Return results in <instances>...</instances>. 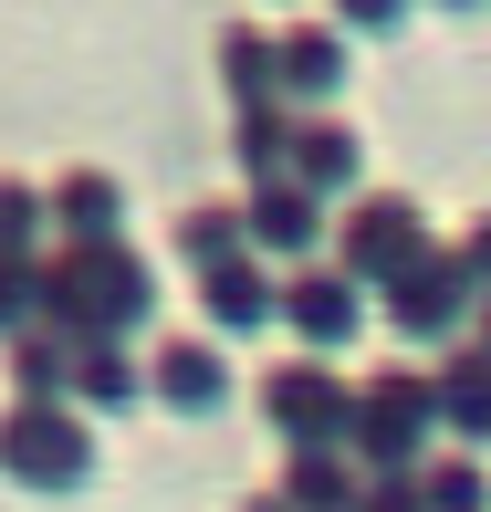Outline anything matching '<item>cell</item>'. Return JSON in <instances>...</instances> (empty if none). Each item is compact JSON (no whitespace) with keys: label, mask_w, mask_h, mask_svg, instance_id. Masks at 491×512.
<instances>
[{"label":"cell","mask_w":491,"mask_h":512,"mask_svg":"<svg viewBox=\"0 0 491 512\" xmlns=\"http://www.w3.org/2000/svg\"><path fill=\"white\" fill-rule=\"evenodd\" d=\"M126 324H147V262H136L126 241H95V251L42 262V335H63V345H115Z\"/></svg>","instance_id":"obj_1"},{"label":"cell","mask_w":491,"mask_h":512,"mask_svg":"<svg viewBox=\"0 0 491 512\" xmlns=\"http://www.w3.org/2000/svg\"><path fill=\"white\" fill-rule=\"evenodd\" d=\"M429 429H439V387H429V377H408V366H387V377H366V398H356V429H345V450H366L377 471H408Z\"/></svg>","instance_id":"obj_2"},{"label":"cell","mask_w":491,"mask_h":512,"mask_svg":"<svg viewBox=\"0 0 491 512\" xmlns=\"http://www.w3.org/2000/svg\"><path fill=\"white\" fill-rule=\"evenodd\" d=\"M0 471L32 481V492H74V481L95 471V439H84V418L11 398V408H0Z\"/></svg>","instance_id":"obj_3"},{"label":"cell","mask_w":491,"mask_h":512,"mask_svg":"<svg viewBox=\"0 0 491 512\" xmlns=\"http://www.w3.org/2000/svg\"><path fill=\"white\" fill-rule=\"evenodd\" d=\"M429 262V230H418L408 199H356V220H345V283H408V272Z\"/></svg>","instance_id":"obj_4"},{"label":"cell","mask_w":491,"mask_h":512,"mask_svg":"<svg viewBox=\"0 0 491 512\" xmlns=\"http://www.w3.org/2000/svg\"><path fill=\"white\" fill-rule=\"evenodd\" d=\"M262 408H272V429H283L293 450H345V429H356V398H345L314 356H293L283 377L262 387Z\"/></svg>","instance_id":"obj_5"},{"label":"cell","mask_w":491,"mask_h":512,"mask_svg":"<svg viewBox=\"0 0 491 512\" xmlns=\"http://www.w3.org/2000/svg\"><path fill=\"white\" fill-rule=\"evenodd\" d=\"M471 304H481V283L460 272V251H429L408 283H387V324H397L408 345H418V335H450V324L471 314Z\"/></svg>","instance_id":"obj_6"},{"label":"cell","mask_w":491,"mask_h":512,"mask_svg":"<svg viewBox=\"0 0 491 512\" xmlns=\"http://www.w3.org/2000/svg\"><path fill=\"white\" fill-rule=\"evenodd\" d=\"M283 314H293V335L303 345H345V335H356V283H345V272H324V262H303L293 272V283H283Z\"/></svg>","instance_id":"obj_7"},{"label":"cell","mask_w":491,"mask_h":512,"mask_svg":"<svg viewBox=\"0 0 491 512\" xmlns=\"http://www.w3.org/2000/svg\"><path fill=\"white\" fill-rule=\"evenodd\" d=\"M314 230H324V199H314V189H293V178L251 189V209H241V241L283 251V262H303V251H314Z\"/></svg>","instance_id":"obj_8"},{"label":"cell","mask_w":491,"mask_h":512,"mask_svg":"<svg viewBox=\"0 0 491 512\" xmlns=\"http://www.w3.org/2000/svg\"><path fill=\"white\" fill-rule=\"evenodd\" d=\"M147 387H157V398H168L178 418H209V408L230 398V366H220V345H189V335H178V345H157Z\"/></svg>","instance_id":"obj_9"},{"label":"cell","mask_w":491,"mask_h":512,"mask_svg":"<svg viewBox=\"0 0 491 512\" xmlns=\"http://www.w3.org/2000/svg\"><path fill=\"white\" fill-rule=\"evenodd\" d=\"M199 293H209V324H220V335H251V324H272L283 314V283H272L262 262H220V272H199Z\"/></svg>","instance_id":"obj_10"},{"label":"cell","mask_w":491,"mask_h":512,"mask_svg":"<svg viewBox=\"0 0 491 512\" xmlns=\"http://www.w3.org/2000/svg\"><path fill=\"white\" fill-rule=\"evenodd\" d=\"M53 209L63 230H74V251H95V241H115V220H126V189H115L105 168H74V178H53Z\"/></svg>","instance_id":"obj_11"},{"label":"cell","mask_w":491,"mask_h":512,"mask_svg":"<svg viewBox=\"0 0 491 512\" xmlns=\"http://www.w3.org/2000/svg\"><path fill=\"white\" fill-rule=\"evenodd\" d=\"M283 178H293V189H314V199H324V189H356V136H345L335 115H303V126H293V168H283Z\"/></svg>","instance_id":"obj_12"},{"label":"cell","mask_w":491,"mask_h":512,"mask_svg":"<svg viewBox=\"0 0 491 512\" xmlns=\"http://www.w3.org/2000/svg\"><path fill=\"white\" fill-rule=\"evenodd\" d=\"M429 387H439V418H450V429H460V439L481 450V439H491V356L471 345V356H450V366H439Z\"/></svg>","instance_id":"obj_13"},{"label":"cell","mask_w":491,"mask_h":512,"mask_svg":"<svg viewBox=\"0 0 491 512\" xmlns=\"http://www.w3.org/2000/svg\"><path fill=\"white\" fill-rule=\"evenodd\" d=\"M272 63H283L293 95H324V84H345V32H335V21H303V32L272 42Z\"/></svg>","instance_id":"obj_14"},{"label":"cell","mask_w":491,"mask_h":512,"mask_svg":"<svg viewBox=\"0 0 491 512\" xmlns=\"http://www.w3.org/2000/svg\"><path fill=\"white\" fill-rule=\"evenodd\" d=\"M283 502L293 512H356V460H345V450H293Z\"/></svg>","instance_id":"obj_15"},{"label":"cell","mask_w":491,"mask_h":512,"mask_svg":"<svg viewBox=\"0 0 491 512\" xmlns=\"http://www.w3.org/2000/svg\"><path fill=\"white\" fill-rule=\"evenodd\" d=\"M74 387H84V408H136L147 398V377L126 366V345H74Z\"/></svg>","instance_id":"obj_16"},{"label":"cell","mask_w":491,"mask_h":512,"mask_svg":"<svg viewBox=\"0 0 491 512\" xmlns=\"http://www.w3.org/2000/svg\"><path fill=\"white\" fill-rule=\"evenodd\" d=\"M220 53H230V95H241V115H262L272 95H283V63H272V42H262V32H230Z\"/></svg>","instance_id":"obj_17"},{"label":"cell","mask_w":491,"mask_h":512,"mask_svg":"<svg viewBox=\"0 0 491 512\" xmlns=\"http://www.w3.org/2000/svg\"><path fill=\"white\" fill-rule=\"evenodd\" d=\"M230 157H241V168L262 178V189H272V178L293 168V126H283L272 105H262V115H241V136H230Z\"/></svg>","instance_id":"obj_18"},{"label":"cell","mask_w":491,"mask_h":512,"mask_svg":"<svg viewBox=\"0 0 491 512\" xmlns=\"http://www.w3.org/2000/svg\"><path fill=\"white\" fill-rule=\"evenodd\" d=\"M178 251H189L199 272L241 262V209H189V220H178Z\"/></svg>","instance_id":"obj_19"},{"label":"cell","mask_w":491,"mask_h":512,"mask_svg":"<svg viewBox=\"0 0 491 512\" xmlns=\"http://www.w3.org/2000/svg\"><path fill=\"white\" fill-rule=\"evenodd\" d=\"M418 492H429V512H491V481H481L471 450H460V460H429V481H418Z\"/></svg>","instance_id":"obj_20"},{"label":"cell","mask_w":491,"mask_h":512,"mask_svg":"<svg viewBox=\"0 0 491 512\" xmlns=\"http://www.w3.org/2000/svg\"><path fill=\"white\" fill-rule=\"evenodd\" d=\"M32 314H42V262H0V335H32Z\"/></svg>","instance_id":"obj_21"},{"label":"cell","mask_w":491,"mask_h":512,"mask_svg":"<svg viewBox=\"0 0 491 512\" xmlns=\"http://www.w3.org/2000/svg\"><path fill=\"white\" fill-rule=\"evenodd\" d=\"M356 512H429V492H418V471H377L356 492Z\"/></svg>","instance_id":"obj_22"},{"label":"cell","mask_w":491,"mask_h":512,"mask_svg":"<svg viewBox=\"0 0 491 512\" xmlns=\"http://www.w3.org/2000/svg\"><path fill=\"white\" fill-rule=\"evenodd\" d=\"M460 272H471V283H481V293H491V220H481V230H471V241H460Z\"/></svg>","instance_id":"obj_23"},{"label":"cell","mask_w":491,"mask_h":512,"mask_svg":"<svg viewBox=\"0 0 491 512\" xmlns=\"http://www.w3.org/2000/svg\"><path fill=\"white\" fill-rule=\"evenodd\" d=\"M481 356H491V293H481Z\"/></svg>","instance_id":"obj_24"},{"label":"cell","mask_w":491,"mask_h":512,"mask_svg":"<svg viewBox=\"0 0 491 512\" xmlns=\"http://www.w3.org/2000/svg\"><path fill=\"white\" fill-rule=\"evenodd\" d=\"M251 512H293V502H283V492H272V502H251Z\"/></svg>","instance_id":"obj_25"}]
</instances>
